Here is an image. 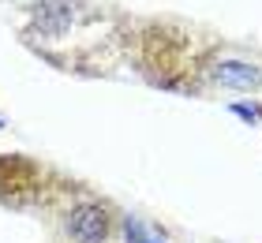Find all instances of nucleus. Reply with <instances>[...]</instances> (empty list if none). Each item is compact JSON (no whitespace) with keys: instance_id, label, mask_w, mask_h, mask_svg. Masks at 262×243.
I'll return each mask as SVG.
<instances>
[{"instance_id":"obj_1","label":"nucleus","mask_w":262,"mask_h":243,"mask_svg":"<svg viewBox=\"0 0 262 243\" xmlns=\"http://www.w3.org/2000/svg\"><path fill=\"white\" fill-rule=\"evenodd\" d=\"M60 239L64 243H113L116 228H120V217L105 198H94V194H79V198H68L60 217Z\"/></svg>"},{"instance_id":"obj_2","label":"nucleus","mask_w":262,"mask_h":243,"mask_svg":"<svg viewBox=\"0 0 262 243\" xmlns=\"http://www.w3.org/2000/svg\"><path fill=\"white\" fill-rule=\"evenodd\" d=\"M210 79L221 82V86H236V90H251L262 82V71L244 64V60H217V64H210Z\"/></svg>"}]
</instances>
